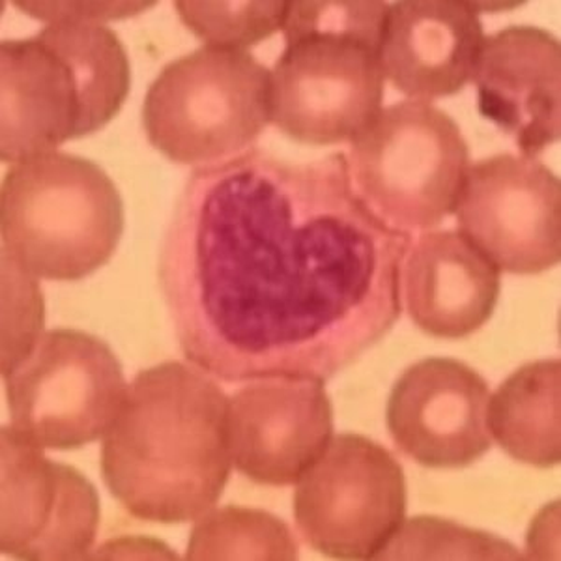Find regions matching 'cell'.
Here are the masks:
<instances>
[{"label":"cell","instance_id":"obj_1","mask_svg":"<svg viewBox=\"0 0 561 561\" xmlns=\"http://www.w3.org/2000/svg\"><path fill=\"white\" fill-rule=\"evenodd\" d=\"M409 230L352 185L345 152L290 161L261 148L195 169L161 243L180 351L225 382H325L402 314Z\"/></svg>","mask_w":561,"mask_h":561},{"label":"cell","instance_id":"obj_2","mask_svg":"<svg viewBox=\"0 0 561 561\" xmlns=\"http://www.w3.org/2000/svg\"><path fill=\"white\" fill-rule=\"evenodd\" d=\"M229 397L205 370L165 362L140 370L102 447V473L129 515L184 524L229 481Z\"/></svg>","mask_w":561,"mask_h":561},{"label":"cell","instance_id":"obj_3","mask_svg":"<svg viewBox=\"0 0 561 561\" xmlns=\"http://www.w3.org/2000/svg\"><path fill=\"white\" fill-rule=\"evenodd\" d=\"M0 158L20 163L94 134L121 113L128 53L98 21L58 20L33 38L0 44Z\"/></svg>","mask_w":561,"mask_h":561},{"label":"cell","instance_id":"obj_4","mask_svg":"<svg viewBox=\"0 0 561 561\" xmlns=\"http://www.w3.org/2000/svg\"><path fill=\"white\" fill-rule=\"evenodd\" d=\"M386 2H288L272 122L311 147L352 140L382 108Z\"/></svg>","mask_w":561,"mask_h":561},{"label":"cell","instance_id":"obj_5","mask_svg":"<svg viewBox=\"0 0 561 561\" xmlns=\"http://www.w3.org/2000/svg\"><path fill=\"white\" fill-rule=\"evenodd\" d=\"M4 255L25 274L79 280L115 255L124 232V203L94 161L47 152L20 161L0 192Z\"/></svg>","mask_w":561,"mask_h":561},{"label":"cell","instance_id":"obj_6","mask_svg":"<svg viewBox=\"0 0 561 561\" xmlns=\"http://www.w3.org/2000/svg\"><path fill=\"white\" fill-rule=\"evenodd\" d=\"M272 122V71L243 49L203 45L176 58L142 103L148 140L182 165H210L255 142Z\"/></svg>","mask_w":561,"mask_h":561},{"label":"cell","instance_id":"obj_7","mask_svg":"<svg viewBox=\"0 0 561 561\" xmlns=\"http://www.w3.org/2000/svg\"><path fill=\"white\" fill-rule=\"evenodd\" d=\"M470 152L457 122L431 103L380 108L352 139L351 173L365 203L397 229H431L454 214Z\"/></svg>","mask_w":561,"mask_h":561},{"label":"cell","instance_id":"obj_8","mask_svg":"<svg viewBox=\"0 0 561 561\" xmlns=\"http://www.w3.org/2000/svg\"><path fill=\"white\" fill-rule=\"evenodd\" d=\"M12 427L42 449H79L107 433L129 386L107 343L79 330H49L4 365Z\"/></svg>","mask_w":561,"mask_h":561},{"label":"cell","instance_id":"obj_9","mask_svg":"<svg viewBox=\"0 0 561 561\" xmlns=\"http://www.w3.org/2000/svg\"><path fill=\"white\" fill-rule=\"evenodd\" d=\"M404 515L402 466L362 434L335 436L294 492L304 541L333 560H382Z\"/></svg>","mask_w":561,"mask_h":561},{"label":"cell","instance_id":"obj_10","mask_svg":"<svg viewBox=\"0 0 561 561\" xmlns=\"http://www.w3.org/2000/svg\"><path fill=\"white\" fill-rule=\"evenodd\" d=\"M455 214L504 272L541 274L560 262L561 184L541 161L497 153L468 167Z\"/></svg>","mask_w":561,"mask_h":561},{"label":"cell","instance_id":"obj_11","mask_svg":"<svg viewBox=\"0 0 561 561\" xmlns=\"http://www.w3.org/2000/svg\"><path fill=\"white\" fill-rule=\"evenodd\" d=\"M2 428L0 549L18 560H83L96 541L100 497L83 473Z\"/></svg>","mask_w":561,"mask_h":561},{"label":"cell","instance_id":"obj_12","mask_svg":"<svg viewBox=\"0 0 561 561\" xmlns=\"http://www.w3.org/2000/svg\"><path fill=\"white\" fill-rule=\"evenodd\" d=\"M491 391L478 370L454 357H427L402 373L386 420L402 454L427 468H465L491 449Z\"/></svg>","mask_w":561,"mask_h":561},{"label":"cell","instance_id":"obj_13","mask_svg":"<svg viewBox=\"0 0 561 561\" xmlns=\"http://www.w3.org/2000/svg\"><path fill=\"white\" fill-rule=\"evenodd\" d=\"M332 434V401L319 380L261 378L229 399L230 457L261 485L298 483Z\"/></svg>","mask_w":561,"mask_h":561},{"label":"cell","instance_id":"obj_14","mask_svg":"<svg viewBox=\"0 0 561 561\" xmlns=\"http://www.w3.org/2000/svg\"><path fill=\"white\" fill-rule=\"evenodd\" d=\"M472 81L479 113L536 160L560 139L561 47L539 26L513 25L483 39Z\"/></svg>","mask_w":561,"mask_h":561},{"label":"cell","instance_id":"obj_15","mask_svg":"<svg viewBox=\"0 0 561 561\" xmlns=\"http://www.w3.org/2000/svg\"><path fill=\"white\" fill-rule=\"evenodd\" d=\"M478 4L462 0H401L389 4L380 62L402 94L454 96L472 79L485 34Z\"/></svg>","mask_w":561,"mask_h":561},{"label":"cell","instance_id":"obj_16","mask_svg":"<svg viewBox=\"0 0 561 561\" xmlns=\"http://www.w3.org/2000/svg\"><path fill=\"white\" fill-rule=\"evenodd\" d=\"M500 272L460 230L421 234L410 249L402 279L410 319L433 337L472 335L494 313Z\"/></svg>","mask_w":561,"mask_h":561},{"label":"cell","instance_id":"obj_17","mask_svg":"<svg viewBox=\"0 0 561 561\" xmlns=\"http://www.w3.org/2000/svg\"><path fill=\"white\" fill-rule=\"evenodd\" d=\"M560 359L523 365L497 388L486 425L505 454L537 468L560 465Z\"/></svg>","mask_w":561,"mask_h":561},{"label":"cell","instance_id":"obj_18","mask_svg":"<svg viewBox=\"0 0 561 561\" xmlns=\"http://www.w3.org/2000/svg\"><path fill=\"white\" fill-rule=\"evenodd\" d=\"M185 558L293 561L298 558V542L280 518L266 511L229 505L195 524Z\"/></svg>","mask_w":561,"mask_h":561},{"label":"cell","instance_id":"obj_19","mask_svg":"<svg viewBox=\"0 0 561 561\" xmlns=\"http://www.w3.org/2000/svg\"><path fill=\"white\" fill-rule=\"evenodd\" d=\"M174 8L184 25L206 45L248 51L283 31L288 2H176Z\"/></svg>","mask_w":561,"mask_h":561},{"label":"cell","instance_id":"obj_20","mask_svg":"<svg viewBox=\"0 0 561 561\" xmlns=\"http://www.w3.org/2000/svg\"><path fill=\"white\" fill-rule=\"evenodd\" d=\"M427 560V558H470V560H518L517 549L485 531L462 528L434 517H414L391 539L382 560Z\"/></svg>","mask_w":561,"mask_h":561}]
</instances>
